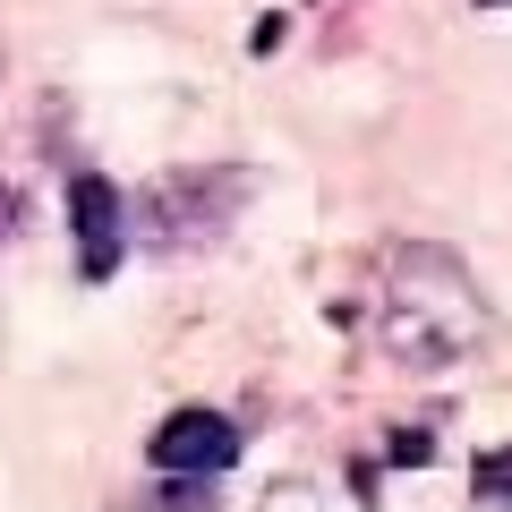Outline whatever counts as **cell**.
Listing matches in <instances>:
<instances>
[{"instance_id":"cell-1","label":"cell","mask_w":512,"mask_h":512,"mask_svg":"<svg viewBox=\"0 0 512 512\" xmlns=\"http://www.w3.org/2000/svg\"><path fill=\"white\" fill-rule=\"evenodd\" d=\"M487 333L478 308V282L453 248H402L393 256V282H384V350L402 367H461Z\"/></svg>"},{"instance_id":"cell-2","label":"cell","mask_w":512,"mask_h":512,"mask_svg":"<svg viewBox=\"0 0 512 512\" xmlns=\"http://www.w3.org/2000/svg\"><path fill=\"white\" fill-rule=\"evenodd\" d=\"M256 197V171L239 163H188V171H163L154 188H137L128 205V239L146 248H205L239 222V205Z\"/></svg>"},{"instance_id":"cell-3","label":"cell","mask_w":512,"mask_h":512,"mask_svg":"<svg viewBox=\"0 0 512 512\" xmlns=\"http://www.w3.org/2000/svg\"><path fill=\"white\" fill-rule=\"evenodd\" d=\"M69 231H77V265H86V282L120 274V256H128V197H120V180L77 171V180H69Z\"/></svg>"},{"instance_id":"cell-4","label":"cell","mask_w":512,"mask_h":512,"mask_svg":"<svg viewBox=\"0 0 512 512\" xmlns=\"http://www.w3.org/2000/svg\"><path fill=\"white\" fill-rule=\"evenodd\" d=\"M239 444H248V436H239L222 410L188 402V410H171V419L146 436V461H154V470H205V478H222L239 461Z\"/></svg>"},{"instance_id":"cell-5","label":"cell","mask_w":512,"mask_h":512,"mask_svg":"<svg viewBox=\"0 0 512 512\" xmlns=\"http://www.w3.org/2000/svg\"><path fill=\"white\" fill-rule=\"evenodd\" d=\"M214 504H222V495H214L205 470H163V487H154L146 512H214Z\"/></svg>"},{"instance_id":"cell-6","label":"cell","mask_w":512,"mask_h":512,"mask_svg":"<svg viewBox=\"0 0 512 512\" xmlns=\"http://www.w3.org/2000/svg\"><path fill=\"white\" fill-rule=\"evenodd\" d=\"M470 487H478V504H495V512H512V444H495V453H478V470H470Z\"/></svg>"},{"instance_id":"cell-7","label":"cell","mask_w":512,"mask_h":512,"mask_svg":"<svg viewBox=\"0 0 512 512\" xmlns=\"http://www.w3.org/2000/svg\"><path fill=\"white\" fill-rule=\"evenodd\" d=\"M384 453L402 461V470H427V461H436V436H427V427H393V444H384Z\"/></svg>"},{"instance_id":"cell-8","label":"cell","mask_w":512,"mask_h":512,"mask_svg":"<svg viewBox=\"0 0 512 512\" xmlns=\"http://www.w3.org/2000/svg\"><path fill=\"white\" fill-rule=\"evenodd\" d=\"M18 214H26V205H18V188L0 180V239H18Z\"/></svg>"},{"instance_id":"cell-9","label":"cell","mask_w":512,"mask_h":512,"mask_svg":"<svg viewBox=\"0 0 512 512\" xmlns=\"http://www.w3.org/2000/svg\"><path fill=\"white\" fill-rule=\"evenodd\" d=\"M478 9H512V0H478Z\"/></svg>"}]
</instances>
